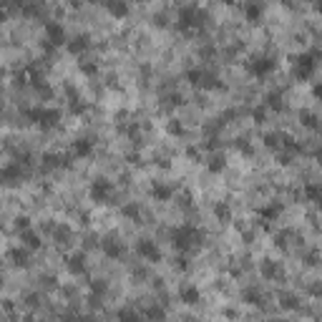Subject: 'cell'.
Wrapping results in <instances>:
<instances>
[{
    "label": "cell",
    "instance_id": "cell-1",
    "mask_svg": "<svg viewBox=\"0 0 322 322\" xmlns=\"http://www.w3.org/2000/svg\"><path fill=\"white\" fill-rule=\"evenodd\" d=\"M202 239H204V232H199L197 227H191V224H179V227L171 229V242H174V247L181 254H186L191 247H194L197 242H202Z\"/></svg>",
    "mask_w": 322,
    "mask_h": 322
},
{
    "label": "cell",
    "instance_id": "cell-2",
    "mask_svg": "<svg viewBox=\"0 0 322 322\" xmlns=\"http://www.w3.org/2000/svg\"><path fill=\"white\" fill-rule=\"evenodd\" d=\"M317 56H320L317 51L294 56V63H292V73H294V78H297V81H310V78H312V73L317 71Z\"/></svg>",
    "mask_w": 322,
    "mask_h": 322
},
{
    "label": "cell",
    "instance_id": "cell-3",
    "mask_svg": "<svg viewBox=\"0 0 322 322\" xmlns=\"http://www.w3.org/2000/svg\"><path fill=\"white\" fill-rule=\"evenodd\" d=\"M204 18H206V13H204L202 8H197V5H184V8H179V13H176V28H179V30L199 28V26H204Z\"/></svg>",
    "mask_w": 322,
    "mask_h": 322
},
{
    "label": "cell",
    "instance_id": "cell-4",
    "mask_svg": "<svg viewBox=\"0 0 322 322\" xmlns=\"http://www.w3.org/2000/svg\"><path fill=\"white\" fill-rule=\"evenodd\" d=\"M26 116H28V121H33V123L40 126V128H53V126H58V121H60V111H58V109H48V106L28 109Z\"/></svg>",
    "mask_w": 322,
    "mask_h": 322
},
{
    "label": "cell",
    "instance_id": "cell-5",
    "mask_svg": "<svg viewBox=\"0 0 322 322\" xmlns=\"http://www.w3.org/2000/svg\"><path fill=\"white\" fill-rule=\"evenodd\" d=\"M244 68L254 78H264V76H269L277 68V60L269 58V56H252L249 60H244Z\"/></svg>",
    "mask_w": 322,
    "mask_h": 322
},
{
    "label": "cell",
    "instance_id": "cell-6",
    "mask_svg": "<svg viewBox=\"0 0 322 322\" xmlns=\"http://www.w3.org/2000/svg\"><path fill=\"white\" fill-rule=\"evenodd\" d=\"M88 194L96 204H111L114 202V184L109 179H96V181H91Z\"/></svg>",
    "mask_w": 322,
    "mask_h": 322
},
{
    "label": "cell",
    "instance_id": "cell-7",
    "mask_svg": "<svg viewBox=\"0 0 322 322\" xmlns=\"http://www.w3.org/2000/svg\"><path fill=\"white\" fill-rule=\"evenodd\" d=\"M43 30H46V40H51L53 46H60V43H68L66 28H63L58 20H46L43 23Z\"/></svg>",
    "mask_w": 322,
    "mask_h": 322
},
{
    "label": "cell",
    "instance_id": "cell-8",
    "mask_svg": "<svg viewBox=\"0 0 322 322\" xmlns=\"http://www.w3.org/2000/svg\"><path fill=\"white\" fill-rule=\"evenodd\" d=\"M136 252L144 257L146 262H159V260H161V249H159L156 242H151V239H139V242H136Z\"/></svg>",
    "mask_w": 322,
    "mask_h": 322
},
{
    "label": "cell",
    "instance_id": "cell-9",
    "mask_svg": "<svg viewBox=\"0 0 322 322\" xmlns=\"http://www.w3.org/2000/svg\"><path fill=\"white\" fill-rule=\"evenodd\" d=\"M66 48H68V53H73V56H81L83 51H88V48H91V35H88V33H78V35L68 38Z\"/></svg>",
    "mask_w": 322,
    "mask_h": 322
},
{
    "label": "cell",
    "instance_id": "cell-10",
    "mask_svg": "<svg viewBox=\"0 0 322 322\" xmlns=\"http://www.w3.org/2000/svg\"><path fill=\"white\" fill-rule=\"evenodd\" d=\"M26 176H28V174H26L23 164L10 161V164H5V166H3V181H5V184H15V181L26 179Z\"/></svg>",
    "mask_w": 322,
    "mask_h": 322
},
{
    "label": "cell",
    "instance_id": "cell-11",
    "mask_svg": "<svg viewBox=\"0 0 322 322\" xmlns=\"http://www.w3.org/2000/svg\"><path fill=\"white\" fill-rule=\"evenodd\" d=\"M179 299H181L184 305H189V307H197V305H202V292L194 285H184L179 290Z\"/></svg>",
    "mask_w": 322,
    "mask_h": 322
},
{
    "label": "cell",
    "instance_id": "cell-12",
    "mask_svg": "<svg viewBox=\"0 0 322 322\" xmlns=\"http://www.w3.org/2000/svg\"><path fill=\"white\" fill-rule=\"evenodd\" d=\"M101 252L109 257V260H121L126 249H123V244L118 239H103L101 242Z\"/></svg>",
    "mask_w": 322,
    "mask_h": 322
},
{
    "label": "cell",
    "instance_id": "cell-13",
    "mask_svg": "<svg viewBox=\"0 0 322 322\" xmlns=\"http://www.w3.org/2000/svg\"><path fill=\"white\" fill-rule=\"evenodd\" d=\"M260 269H262V277H267V280H285V269L274 260H264Z\"/></svg>",
    "mask_w": 322,
    "mask_h": 322
},
{
    "label": "cell",
    "instance_id": "cell-14",
    "mask_svg": "<svg viewBox=\"0 0 322 322\" xmlns=\"http://www.w3.org/2000/svg\"><path fill=\"white\" fill-rule=\"evenodd\" d=\"M66 269H68L71 274H83V272H86V254H83V252L68 254V257H66Z\"/></svg>",
    "mask_w": 322,
    "mask_h": 322
},
{
    "label": "cell",
    "instance_id": "cell-15",
    "mask_svg": "<svg viewBox=\"0 0 322 322\" xmlns=\"http://www.w3.org/2000/svg\"><path fill=\"white\" fill-rule=\"evenodd\" d=\"M257 214H260L262 222H274V219L282 214V204H280V202H269V204H264V206L257 209Z\"/></svg>",
    "mask_w": 322,
    "mask_h": 322
},
{
    "label": "cell",
    "instance_id": "cell-16",
    "mask_svg": "<svg viewBox=\"0 0 322 322\" xmlns=\"http://www.w3.org/2000/svg\"><path fill=\"white\" fill-rule=\"evenodd\" d=\"M302 194H305V199H307V202H312V204L322 206V184L307 181V184H305V189H302Z\"/></svg>",
    "mask_w": 322,
    "mask_h": 322
},
{
    "label": "cell",
    "instance_id": "cell-17",
    "mask_svg": "<svg viewBox=\"0 0 322 322\" xmlns=\"http://www.w3.org/2000/svg\"><path fill=\"white\" fill-rule=\"evenodd\" d=\"M151 197L156 202H169L171 197H174V189H171L169 184H164V181H154L151 184Z\"/></svg>",
    "mask_w": 322,
    "mask_h": 322
},
{
    "label": "cell",
    "instance_id": "cell-18",
    "mask_svg": "<svg viewBox=\"0 0 322 322\" xmlns=\"http://www.w3.org/2000/svg\"><path fill=\"white\" fill-rule=\"evenodd\" d=\"M20 242H23V247H26V249H30V252L40 249V244H43L35 229H26V232H20Z\"/></svg>",
    "mask_w": 322,
    "mask_h": 322
},
{
    "label": "cell",
    "instance_id": "cell-19",
    "mask_svg": "<svg viewBox=\"0 0 322 322\" xmlns=\"http://www.w3.org/2000/svg\"><path fill=\"white\" fill-rule=\"evenodd\" d=\"M91 154H93V141L91 139H76L73 141V156L86 159V156H91Z\"/></svg>",
    "mask_w": 322,
    "mask_h": 322
},
{
    "label": "cell",
    "instance_id": "cell-20",
    "mask_svg": "<svg viewBox=\"0 0 322 322\" xmlns=\"http://www.w3.org/2000/svg\"><path fill=\"white\" fill-rule=\"evenodd\" d=\"M277 299H280V307L287 310V312H297L299 310V299L292 292H280V294H277Z\"/></svg>",
    "mask_w": 322,
    "mask_h": 322
},
{
    "label": "cell",
    "instance_id": "cell-21",
    "mask_svg": "<svg viewBox=\"0 0 322 322\" xmlns=\"http://www.w3.org/2000/svg\"><path fill=\"white\" fill-rule=\"evenodd\" d=\"M144 317H146L148 322H166V310H164L161 305H148V307L144 310Z\"/></svg>",
    "mask_w": 322,
    "mask_h": 322
},
{
    "label": "cell",
    "instance_id": "cell-22",
    "mask_svg": "<svg viewBox=\"0 0 322 322\" xmlns=\"http://www.w3.org/2000/svg\"><path fill=\"white\" fill-rule=\"evenodd\" d=\"M28 252H30V249H26L23 244H20V247H13V249H10V260H13L18 267H28V264H30Z\"/></svg>",
    "mask_w": 322,
    "mask_h": 322
},
{
    "label": "cell",
    "instance_id": "cell-23",
    "mask_svg": "<svg viewBox=\"0 0 322 322\" xmlns=\"http://www.w3.org/2000/svg\"><path fill=\"white\" fill-rule=\"evenodd\" d=\"M121 214H123L126 219L139 222L141 219V204L139 202H126V204H121Z\"/></svg>",
    "mask_w": 322,
    "mask_h": 322
},
{
    "label": "cell",
    "instance_id": "cell-24",
    "mask_svg": "<svg viewBox=\"0 0 322 322\" xmlns=\"http://www.w3.org/2000/svg\"><path fill=\"white\" fill-rule=\"evenodd\" d=\"M242 10H244V15H247L249 23H257V20H262V10H264V8H262L260 3H244Z\"/></svg>",
    "mask_w": 322,
    "mask_h": 322
},
{
    "label": "cell",
    "instance_id": "cell-25",
    "mask_svg": "<svg viewBox=\"0 0 322 322\" xmlns=\"http://www.w3.org/2000/svg\"><path fill=\"white\" fill-rule=\"evenodd\" d=\"M244 302H249V305H254V307H264V294H262L260 290L249 287V290H244Z\"/></svg>",
    "mask_w": 322,
    "mask_h": 322
},
{
    "label": "cell",
    "instance_id": "cell-26",
    "mask_svg": "<svg viewBox=\"0 0 322 322\" xmlns=\"http://www.w3.org/2000/svg\"><path fill=\"white\" fill-rule=\"evenodd\" d=\"M103 8L109 10L111 15H116V18H123V15L128 13V5H126V3H118V0H106Z\"/></svg>",
    "mask_w": 322,
    "mask_h": 322
},
{
    "label": "cell",
    "instance_id": "cell-27",
    "mask_svg": "<svg viewBox=\"0 0 322 322\" xmlns=\"http://www.w3.org/2000/svg\"><path fill=\"white\" fill-rule=\"evenodd\" d=\"M214 217L219 222H232V206L227 202H217L214 204Z\"/></svg>",
    "mask_w": 322,
    "mask_h": 322
},
{
    "label": "cell",
    "instance_id": "cell-28",
    "mask_svg": "<svg viewBox=\"0 0 322 322\" xmlns=\"http://www.w3.org/2000/svg\"><path fill=\"white\" fill-rule=\"evenodd\" d=\"M224 166H227L224 154H214V156L209 159V164H206V169L211 171V174H219V171H224Z\"/></svg>",
    "mask_w": 322,
    "mask_h": 322
},
{
    "label": "cell",
    "instance_id": "cell-29",
    "mask_svg": "<svg viewBox=\"0 0 322 322\" xmlns=\"http://www.w3.org/2000/svg\"><path fill=\"white\" fill-rule=\"evenodd\" d=\"M267 109H272V111H280V109H285V98H282V91H272V93L267 96Z\"/></svg>",
    "mask_w": 322,
    "mask_h": 322
},
{
    "label": "cell",
    "instance_id": "cell-30",
    "mask_svg": "<svg viewBox=\"0 0 322 322\" xmlns=\"http://www.w3.org/2000/svg\"><path fill=\"white\" fill-rule=\"evenodd\" d=\"M299 121H302V126H307L310 131H317V128H320V121H317V116L312 111H302V114H299Z\"/></svg>",
    "mask_w": 322,
    "mask_h": 322
},
{
    "label": "cell",
    "instance_id": "cell-31",
    "mask_svg": "<svg viewBox=\"0 0 322 322\" xmlns=\"http://www.w3.org/2000/svg\"><path fill=\"white\" fill-rule=\"evenodd\" d=\"M118 322H141V315L136 312V310H131V307H123V310H118Z\"/></svg>",
    "mask_w": 322,
    "mask_h": 322
},
{
    "label": "cell",
    "instance_id": "cell-32",
    "mask_svg": "<svg viewBox=\"0 0 322 322\" xmlns=\"http://www.w3.org/2000/svg\"><path fill=\"white\" fill-rule=\"evenodd\" d=\"M51 169H60V154H46L43 156V171Z\"/></svg>",
    "mask_w": 322,
    "mask_h": 322
},
{
    "label": "cell",
    "instance_id": "cell-33",
    "mask_svg": "<svg viewBox=\"0 0 322 322\" xmlns=\"http://www.w3.org/2000/svg\"><path fill=\"white\" fill-rule=\"evenodd\" d=\"M78 68L83 76H96L98 73V63L96 60H78Z\"/></svg>",
    "mask_w": 322,
    "mask_h": 322
},
{
    "label": "cell",
    "instance_id": "cell-34",
    "mask_svg": "<svg viewBox=\"0 0 322 322\" xmlns=\"http://www.w3.org/2000/svg\"><path fill=\"white\" fill-rule=\"evenodd\" d=\"M53 234H56V239H58V247H60V244H68V239H71V229H68L66 224L56 227V229H53Z\"/></svg>",
    "mask_w": 322,
    "mask_h": 322
},
{
    "label": "cell",
    "instance_id": "cell-35",
    "mask_svg": "<svg viewBox=\"0 0 322 322\" xmlns=\"http://www.w3.org/2000/svg\"><path fill=\"white\" fill-rule=\"evenodd\" d=\"M166 131H169L171 136H181V134H184V126H181V121H179V118H169Z\"/></svg>",
    "mask_w": 322,
    "mask_h": 322
},
{
    "label": "cell",
    "instance_id": "cell-36",
    "mask_svg": "<svg viewBox=\"0 0 322 322\" xmlns=\"http://www.w3.org/2000/svg\"><path fill=\"white\" fill-rule=\"evenodd\" d=\"M252 118H254V123H264L267 121V106H254Z\"/></svg>",
    "mask_w": 322,
    "mask_h": 322
},
{
    "label": "cell",
    "instance_id": "cell-37",
    "mask_svg": "<svg viewBox=\"0 0 322 322\" xmlns=\"http://www.w3.org/2000/svg\"><path fill=\"white\" fill-rule=\"evenodd\" d=\"M106 290H109V285H106L103 280H93V282H91V294L103 297V294H106Z\"/></svg>",
    "mask_w": 322,
    "mask_h": 322
},
{
    "label": "cell",
    "instance_id": "cell-38",
    "mask_svg": "<svg viewBox=\"0 0 322 322\" xmlns=\"http://www.w3.org/2000/svg\"><path fill=\"white\" fill-rule=\"evenodd\" d=\"M264 146H267V148H282L280 134H267V136H264Z\"/></svg>",
    "mask_w": 322,
    "mask_h": 322
},
{
    "label": "cell",
    "instance_id": "cell-39",
    "mask_svg": "<svg viewBox=\"0 0 322 322\" xmlns=\"http://www.w3.org/2000/svg\"><path fill=\"white\" fill-rule=\"evenodd\" d=\"M186 81H189L191 86H199V81H202V68H189V71H186Z\"/></svg>",
    "mask_w": 322,
    "mask_h": 322
},
{
    "label": "cell",
    "instance_id": "cell-40",
    "mask_svg": "<svg viewBox=\"0 0 322 322\" xmlns=\"http://www.w3.org/2000/svg\"><path fill=\"white\" fill-rule=\"evenodd\" d=\"M237 148H239L242 154H247V156H252V154H254V146H252L247 139H239V141H237Z\"/></svg>",
    "mask_w": 322,
    "mask_h": 322
},
{
    "label": "cell",
    "instance_id": "cell-41",
    "mask_svg": "<svg viewBox=\"0 0 322 322\" xmlns=\"http://www.w3.org/2000/svg\"><path fill=\"white\" fill-rule=\"evenodd\" d=\"M15 227H18V232H26V229H30V219H28V217H18V219H15Z\"/></svg>",
    "mask_w": 322,
    "mask_h": 322
},
{
    "label": "cell",
    "instance_id": "cell-42",
    "mask_svg": "<svg viewBox=\"0 0 322 322\" xmlns=\"http://www.w3.org/2000/svg\"><path fill=\"white\" fill-rule=\"evenodd\" d=\"M287 237H290V232H282V234H277V237H274V244L280 247V249H285V247H287Z\"/></svg>",
    "mask_w": 322,
    "mask_h": 322
},
{
    "label": "cell",
    "instance_id": "cell-43",
    "mask_svg": "<svg viewBox=\"0 0 322 322\" xmlns=\"http://www.w3.org/2000/svg\"><path fill=\"white\" fill-rule=\"evenodd\" d=\"M174 267H176V269H186V267H189V260H186V254H176V260H174Z\"/></svg>",
    "mask_w": 322,
    "mask_h": 322
},
{
    "label": "cell",
    "instance_id": "cell-44",
    "mask_svg": "<svg viewBox=\"0 0 322 322\" xmlns=\"http://www.w3.org/2000/svg\"><path fill=\"white\" fill-rule=\"evenodd\" d=\"M179 206H184V209H191V194H189V191L179 194Z\"/></svg>",
    "mask_w": 322,
    "mask_h": 322
},
{
    "label": "cell",
    "instance_id": "cell-45",
    "mask_svg": "<svg viewBox=\"0 0 322 322\" xmlns=\"http://www.w3.org/2000/svg\"><path fill=\"white\" fill-rule=\"evenodd\" d=\"M71 111H73L76 116H78V114H83V111H86V103H83L81 98H78V101H71Z\"/></svg>",
    "mask_w": 322,
    "mask_h": 322
},
{
    "label": "cell",
    "instance_id": "cell-46",
    "mask_svg": "<svg viewBox=\"0 0 322 322\" xmlns=\"http://www.w3.org/2000/svg\"><path fill=\"white\" fill-rule=\"evenodd\" d=\"M186 156L194 159V161H202V151H199L197 146H189V148H186Z\"/></svg>",
    "mask_w": 322,
    "mask_h": 322
},
{
    "label": "cell",
    "instance_id": "cell-47",
    "mask_svg": "<svg viewBox=\"0 0 322 322\" xmlns=\"http://www.w3.org/2000/svg\"><path fill=\"white\" fill-rule=\"evenodd\" d=\"M305 262H307V267H317V264H320V254H317V252H310Z\"/></svg>",
    "mask_w": 322,
    "mask_h": 322
},
{
    "label": "cell",
    "instance_id": "cell-48",
    "mask_svg": "<svg viewBox=\"0 0 322 322\" xmlns=\"http://www.w3.org/2000/svg\"><path fill=\"white\" fill-rule=\"evenodd\" d=\"M307 292L315 297H322V285H307Z\"/></svg>",
    "mask_w": 322,
    "mask_h": 322
},
{
    "label": "cell",
    "instance_id": "cell-49",
    "mask_svg": "<svg viewBox=\"0 0 322 322\" xmlns=\"http://www.w3.org/2000/svg\"><path fill=\"white\" fill-rule=\"evenodd\" d=\"M126 159H128V164H134V166H141V164H144V161H141V156H139V154H128V156H126Z\"/></svg>",
    "mask_w": 322,
    "mask_h": 322
},
{
    "label": "cell",
    "instance_id": "cell-50",
    "mask_svg": "<svg viewBox=\"0 0 322 322\" xmlns=\"http://www.w3.org/2000/svg\"><path fill=\"white\" fill-rule=\"evenodd\" d=\"M315 96H320V98H322V83H317V86H315Z\"/></svg>",
    "mask_w": 322,
    "mask_h": 322
},
{
    "label": "cell",
    "instance_id": "cell-51",
    "mask_svg": "<svg viewBox=\"0 0 322 322\" xmlns=\"http://www.w3.org/2000/svg\"><path fill=\"white\" fill-rule=\"evenodd\" d=\"M317 159H322V148H320V151H317Z\"/></svg>",
    "mask_w": 322,
    "mask_h": 322
},
{
    "label": "cell",
    "instance_id": "cell-52",
    "mask_svg": "<svg viewBox=\"0 0 322 322\" xmlns=\"http://www.w3.org/2000/svg\"><path fill=\"white\" fill-rule=\"evenodd\" d=\"M272 322H282V320H272Z\"/></svg>",
    "mask_w": 322,
    "mask_h": 322
}]
</instances>
